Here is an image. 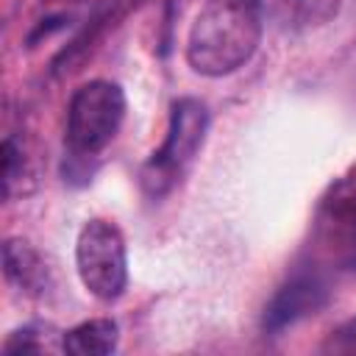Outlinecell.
<instances>
[{
    "label": "cell",
    "mask_w": 356,
    "mask_h": 356,
    "mask_svg": "<svg viewBox=\"0 0 356 356\" xmlns=\"http://www.w3.org/2000/svg\"><path fill=\"white\" fill-rule=\"evenodd\" d=\"M261 28L259 0H206L186 36V61L206 78L231 75L256 53Z\"/></svg>",
    "instance_id": "cell-1"
},
{
    "label": "cell",
    "mask_w": 356,
    "mask_h": 356,
    "mask_svg": "<svg viewBox=\"0 0 356 356\" xmlns=\"http://www.w3.org/2000/svg\"><path fill=\"white\" fill-rule=\"evenodd\" d=\"M125 117V92L120 83L95 78L81 83L67 106V147L72 159L97 156L120 131Z\"/></svg>",
    "instance_id": "cell-2"
},
{
    "label": "cell",
    "mask_w": 356,
    "mask_h": 356,
    "mask_svg": "<svg viewBox=\"0 0 356 356\" xmlns=\"http://www.w3.org/2000/svg\"><path fill=\"white\" fill-rule=\"evenodd\" d=\"M209 131V108L197 97H181L170 108V122L161 147L142 167V186L159 197L172 189L192 167Z\"/></svg>",
    "instance_id": "cell-3"
},
{
    "label": "cell",
    "mask_w": 356,
    "mask_h": 356,
    "mask_svg": "<svg viewBox=\"0 0 356 356\" xmlns=\"http://www.w3.org/2000/svg\"><path fill=\"white\" fill-rule=\"evenodd\" d=\"M78 278L97 300H117L128 284V259L122 231L111 220H89L75 242Z\"/></svg>",
    "instance_id": "cell-4"
},
{
    "label": "cell",
    "mask_w": 356,
    "mask_h": 356,
    "mask_svg": "<svg viewBox=\"0 0 356 356\" xmlns=\"http://www.w3.org/2000/svg\"><path fill=\"white\" fill-rule=\"evenodd\" d=\"M325 303H328V286L323 284L320 275H312V273L292 275L270 298V303L264 309V331L278 334V331L300 323L303 317L317 314Z\"/></svg>",
    "instance_id": "cell-5"
},
{
    "label": "cell",
    "mask_w": 356,
    "mask_h": 356,
    "mask_svg": "<svg viewBox=\"0 0 356 356\" xmlns=\"http://www.w3.org/2000/svg\"><path fill=\"white\" fill-rule=\"evenodd\" d=\"M3 273L8 284H14L19 292H28V295H42L47 286V267L42 256L22 239H6Z\"/></svg>",
    "instance_id": "cell-6"
},
{
    "label": "cell",
    "mask_w": 356,
    "mask_h": 356,
    "mask_svg": "<svg viewBox=\"0 0 356 356\" xmlns=\"http://www.w3.org/2000/svg\"><path fill=\"white\" fill-rule=\"evenodd\" d=\"M120 328L108 317L86 320L70 331H64V350L75 356H106L117 348Z\"/></svg>",
    "instance_id": "cell-7"
},
{
    "label": "cell",
    "mask_w": 356,
    "mask_h": 356,
    "mask_svg": "<svg viewBox=\"0 0 356 356\" xmlns=\"http://www.w3.org/2000/svg\"><path fill=\"white\" fill-rule=\"evenodd\" d=\"M342 0H275L281 19L295 31H309L331 22L339 14Z\"/></svg>",
    "instance_id": "cell-8"
},
{
    "label": "cell",
    "mask_w": 356,
    "mask_h": 356,
    "mask_svg": "<svg viewBox=\"0 0 356 356\" xmlns=\"http://www.w3.org/2000/svg\"><path fill=\"white\" fill-rule=\"evenodd\" d=\"M323 211H325V222L356 245V178H345L342 184H337Z\"/></svg>",
    "instance_id": "cell-9"
},
{
    "label": "cell",
    "mask_w": 356,
    "mask_h": 356,
    "mask_svg": "<svg viewBox=\"0 0 356 356\" xmlns=\"http://www.w3.org/2000/svg\"><path fill=\"white\" fill-rule=\"evenodd\" d=\"M50 350H64V334H56L50 325H42V323L22 325L14 334H8V339L3 342V353L6 356H17V353H50Z\"/></svg>",
    "instance_id": "cell-10"
},
{
    "label": "cell",
    "mask_w": 356,
    "mask_h": 356,
    "mask_svg": "<svg viewBox=\"0 0 356 356\" xmlns=\"http://www.w3.org/2000/svg\"><path fill=\"white\" fill-rule=\"evenodd\" d=\"M31 175L33 172H31V164H28L22 147H17L11 136H6L3 139V195L14 197L17 192H28L31 189L28 184L33 181Z\"/></svg>",
    "instance_id": "cell-11"
},
{
    "label": "cell",
    "mask_w": 356,
    "mask_h": 356,
    "mask_svg": "<svg viewBox=\"0 0 356 356\" xmlns=\"http://www.w3.org/2000/svg\"><path fill=\"white\" fill-rule=\"evenodd\" d=\"M331 345H334V348H348V350L356 348V317L348 320V323L337 331V337L331 339Z\"/></svg>",
    "instance_id": "cell-12"
}]
</instances>
